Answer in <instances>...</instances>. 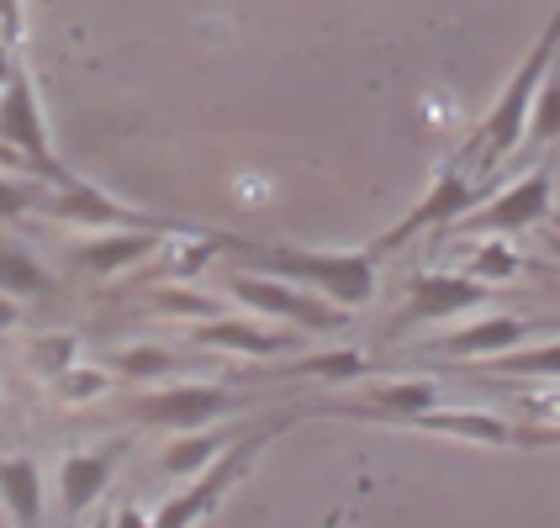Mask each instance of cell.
Listing matches in <instances>:
<instances>
[{"label":"cell","mask_w":560,"mask_h":528,"mask_svg":"<svg viewBox=\"0 0 560 528\" xmlns=\"http://www.w3.org/2000/svg\"><path fill=\"white\" fill-rule=\"evenodd\" d=\"M556 59H560V5H556V16H550V27L539 32V43L524 54V63L513 69V80H508L502 95L492 101V112L481 117V127L466 138V149L455 154L476 180L492 186L502 164L524 149V127H529L534 95H539V85H545V74H550V63Z\"/></svg>","instance_id":"obj_1"},{"label":"cell","mask_w":560,"mask_h":528,"mask_svg":"<svg viewBox=\"0 0 560 528\" xmlns=\"http://www.w3.org/2000/svg\"><path fill=\"white\" fill-rule=\"evenodd\" d=\"M249 249V265L265 270V275H280V280H296L307 285L317 296H328L334 307L354 312L365 307L375 296V265L381 254L365 249V254H312V249H276V244H244Z\"/></svg>","instance_id":"obj_2"},{"label":"cell","mask_w":560,"mask_h":528,"mask_svg":"<svg viewBox=\"0 0 560 528\" xmlns=\"http://www.w3.org/2000/svg\"><path fill=\"white\" fill-rule=\"evenodd\" d=\"M285 423H291V418H270V423H259V429H249V434L238 438L228 455H218V460L201 470V476H190L186 486H180V492H175V497L154 513V528H196V524H201V518H207V513L228 497V486L249 476V466L259 460V449H265V444L285 429Z\"/></svg>","instance_id":"obj_3"},{"label":"cell","mask_w":560,"mask_h":528,"mask_svg":"<svg viewBox=\"0 0 560 528\" xmlns=\"http://www.w3.org/2000/svg\"><path fill=\"white\" fill-rule=\"evenodd\" d=\"M228 291L244 302L249 312L259 317H276L280 328H296V333H334L343 328L354 312L334 307L328 296H317L307 285H296V280H280V275H265V270H244V275L228 280Z\"/></svg>","instance_id":"obj_4"},{"label":"cell","mask_w":560,"mask_h":528,"mask_svg":"<svg viewBox=\"0 0 560 528\" xmlns=\"http://www.w3.org/2000/svg\"><path fill=\"white\" fill-rule=\"evenodd\" d=\"M487 196H492V186H487V180H476L460 159H450V164L434 175V186L423 190V201H418L397 227H386V233L375 238V254L402 249V244H412V238H418V233H429V227H450V222H460L466 212H476Z\"/></svg>","instance_id":"obj_5"},{"label":"cell","mask_w":560,"mask_h":528,"mask_svg":"<svg viewBox=\"0 0 560 528\" xmlns=\"http://www.w3.org/2000/svg\"><path fill=\"white\" fill-rule=\"evenodd\" d=\"M550 201H556V180L545 169L518 175L513 186H502L498 196H487L476 212H466L460 222H450L444 233L455 238H502V233H524L534 222L550 218Z\"/></svg>","instance_id":"obj_6"},{"label":"cell","mask_w":560,"mask_h":528,"mask_svg":"<svg viewBox=\"0 0 560 528\" xmlns=\"http://www.w3.org/2000/svg\"><path fill=\"white\" fill-rule=\"evenodd\" d=\"M0 143L11 154H22L32 164L37 180H69V169L54 164L48 154V122H43V106H37V85H32L27 69H11L5 91H0Z\"/></svg>","instance_id":"obj_7"},{"label":"cell","mask_w":560,"mask_h":528,"mask_svg":"<svg viewBox=\"0 0 560 528\" xmlns=\"http://www.w3.org/2000/svg\"><path fill=\"white\" fill-rule=\"evenodd\" d=\"M249 407L244 391L233 386H212V380H180V386H159L149 397L132 402V418L154 423V429H175V434H190V429H207L218 423L222 412H238Z\"/></svg>","instance_id":"obj_8"},{"label":"cell","mask_w":560,"mask_h":528,"mask_svg":"<svg viewBox=\"0 0 560 528\" xmlns=\"http://www.w3.org/2000/svg\"><path fill=\"white\" fill-rule=\"evenodd\" d=\"M37 218H54V222H69V227H95V233H106V227H170V222L149 218V212H138V207H127L117 196H106V190L85 186V180H43L37 190V207H32Z\"/></svg>","instance_id":"obj_9"},{"label":"cell","mask_w":560,"mask_h":528,"mask_svg":"<svg viewBox=\"0 0 560 528\" xmlns=\"http://www.w3.org/2000/svg\"><path fill=\"white\" fill-rule=\"evenodd\" d=\"M196 349H218V354H244V360H291L302 354V339L291 328H276V322H254V317H207V322H190L186 333Z\"/></svg>","instance_id":"obj_10"},{"label":"cell","mask_w":560,"mask_h":528,"mask_svg":"<svg viewBox=\"0 0 560 528\" xmlns=\"http://www.w3.org/2000/svg\"><path fill=\"white\" fill-rule=\"evenodd\" d=\"M164 238H201V227H186V222H170V227H106L85 238L74 249V265L85 275H122L132 265H143L149 254H159Z\"/></svg>","instance_id":"obj_11"},{"label":"cell","mask_w":560,"mask_h":528,"mask_svg":"<svg viewBox=\"0 0 560 528\" xmlns=\"http://www.w3.org/2000/svg\"><path fill=\"white\" fill-rule=\"evenodd\" d=\"M487 302V285L470 275H450V270H434V275H418L412 291H407L402 312L392 317V339L402 328H423V322H450V317H466Z\"/></svg>","instance_id":"obj_12"},{"label":"cell","mask_w":560,"mask_h":528,"mask_svg":"<svg viewBox=\"0 0 560 528\" xmlns=\"http://www.w3.org/2000/svg\"><path fill=\"white\" fill-rule=\"evenodd\" d=\"M560 322H529V317H508V312H492V317H481V322H466V328H455V333H444L439 343H429L423 354H434V360H498L508 349H518V343L539 339V333H556Z\"/></svg>","instance_id":"obj_13"},{"label":"cell","mask_w":560,"mask_h":528,"mask_svg":"<svg viewBox=\"0 0 560 528\" xmlns=\"http://www.w3.org/2000/svg\"><path fill=\"white\" fill-rule=\"evenodd\" d=\"M127 455V444H101V449H80V455H63L59 466V502H63V518L74 524L80 513H91L95 497L112 486L117 476V460Z\"/></svg>","instance_id":"obj_14"},{"label":"cell","mask_w":560,"mask_h":528,"mask_svg":"<svg viewBox=\"0 0 560 528\" xmlns=\"http://www.w3.org/2000/svg\"><path fill=\"white\" fill-rule=\"evenodd\" d=\"M249 434L244 423H228V429H190V434H180L170 449H164V476H175V481H190V476H201V470L212 466L218 455H228L238 438Z\"/></svg>","instance_id":"obj_15"},{"label":"cell","mask_w":560,"mask_h":528,"mask_svg":"<svg viewBox=\"0 0 560 528\" xmlns=\"http://www.w3.org/2000/svg\"><path fill=\"white\" fill-rule=\"evenodd\" d=\"M0 507L16 528H43V470L32 455H5L0 460Z\"/></svg>","instance_id":"obj_16"},{"label":"cell","mask_w":560,"mask_h":528,"mask_svg":"<svg viewBox=\"0 0 560 528\" xmlns=\"http://www.w3.org/2000/svg\"><path fill=\"white\" fill-rule=\"evenodd\" d=\"M354 407H365L375 418H392V423H407V418L439 407V386L434 380H375V386H365V397Z\"/></svg>","instance_id":"obj_17"},{"label":"cell","mask_w":560,"mask_h":528,"mask_svg":"<svg viewBox=\"0 0 560 528\" xmlns=\"http://www.w3.org/2000/svg\"><path fill=\"white\" fill-rule=\"evenodd\" d=\"M412 429H429V434H460L476 438V444H513L518 429L508 418H492V412H444V407H429L418 418H407Z\"/></svg>","instance_id":"obj_18"},{"label":"cell","mask_w":560,"mask_h":528,"mask_svg":"<svg viewBox=\"0 0 560 528\" xmlns=\"http://www.w3.org/2000/svg\"><path fill=\"white\" fill-rule=\"evenodd\" d=\"M48 270L37 265V254L22 244H0V291L5 296H48Z\"/></svg>","instance_id":"obj_19"},{"label":"cell","mask_w":560,"mask_h":528,"mask_svg":"<svg viewBox=\"0 0 560 528\" xmlns=\"http://www.w3.org/2000/svg\"><path fill=\"white\" fill-rule=\"evenodd\" d=\"M466 275L481 280V285H502V280H518V275H524V254L513 249V244H502V238H481V244L470 249Z\"/></svg>","instance_id":"obj_20"},{"label":"cell","mask_w":560,"mask_h":528,"mask_svg":"<svg viewBox=\"0 0 560 528\" xmlns=\"http://www.w3.org/2000/svg\"><path fill=\"white\" fill-rule=\"evenodd\" d=\"M556 138H560V59L550 63L545 85L534 95L529 127H524V143H529V149H545V143H556Z\"/></svg>","instance_id":"obj_21"},{"label":"cell","mask_w":560,"mask_h":528,"mask_svg":"<svg viewBox=\"0 0 560 528\" xmlns=\"http://www.w3.org/2000/svg\"><path fill=\"white\" fill-rule=\"evenodd\" d=\"M487 371L498 375H534V380H560V339L534 343V349H508L498 360H487Z\"/></svg>","instance_id":"obj_22"},{"label":"cell","mask_w":560,"mask_h":528,"mask_svg":"<svg viewBox=\"0 0 560 528\" xmlns=\"http://www.w3.org/2000/svg\"><path fill=\"white\" fill-rule=\"evenodd\" d=\"M291 375H323V380H354L371 371V360L360 349H334V354H291Z\"/></svg>","instance_id":"obj_23"},{"label":"cell","mask_w":560,"mask_h":528,"mask_svg":"<svg viewBox=\"0 0 560 528\" xmlns=\"http://www.w3.org/2000/svg\"><path fill=\"white\" fill-rule=\"evenodd\" d=\"M48 386H54V397H59L63 407H80V402H95V397L112 391V371H101V365H69V371H59Z\"/></svg>","instance_id":"obj_24"},{"label":"cell","mask_w":560,"mask_h":528,"mask_svg":"<svg viewBox=\"0 0 560 528\" xmlns=\"http://www.w3.org/2000/svg\"><path fill=\"white\" fill-rule=\"evenodd\" d=\"M149 307H154L159 317H186V322L222 317L218 296H201V291H186V285H164V291H154V302H149Z\"/></svg>","instance_id":"obj_25"},{"label":"cell","mask_w":560,"mask_h":528,"mask_svg":"<svg viewBox=\"0 0 560 528\" xmlns=\"http://www.w3.org/2000/svg\"><path fill=\"white\" fill-rule=\"evenodd\" d=\"M74 354H80V339H74V333H43V339H32L27 365L43 375V380H54L59 371L74 365Z\"/></svg>","instance_id":"obj_26"},{"label":"cell","mask_w":560,"mask_h":528,"mask_svg":"<svg viewBox=\"0 0 560 528\" xmlns=\"http://www.w3.org/2000/svg\"><path fill=\"white\" fill-rule=\"evenodd\" d=\"M112 365H117L122 375H132V380H154V375L175 371V365H180V354H170V349H159V343H132V349H122Z\"/></svg>","instance_id":"obj_27"},{"label":"cell","mask_w":560,"mask_h":528,"mask_svg":"<svg viewBox=\"0 0 560 528\" xmlns=\"http://www.w3.org/2000/svg\"><path fill=\"white\" fill-rule=\"evenodd\" d=\"M37 190L32 180H11V175H0V222H22L37 207Z\"/></svg>","instance_id":"obj_28"},{"label":"cell","mask_w":560,"mask_h":528,"mask_svg":"<svg viewBox=\"0 0 560 528\" xmlns=\"http://www.w3.org/2000/svg\"><path fill=\"white\" fill-rule=\"evenodd\" d=\"M0 37L5 43L22 37V0H0Z\"/></svg>","instance_id":"obj_29"},{"label":"cell","mask_w":560,"mask_h":528,"mask_svg":"<svg viewBox=\"0 0 560 528\" xmlns=\"http://www.w3.org/2000/svg\"><path fill=\"white\" fill-rule=\"evenodd\" d=\"M16 317H22V312H16V302L0 291V333H5V328H16Z\"/></svg>","instance_id":"obj_30"},{"label":"cell","mask_w":560,"mask_h":528,"mask_svg":"<svg viewBox=\"0 0 560 528\" xmlns=\"http://www.w3.org/2000/svg\"><path fill=\"white\" fill-rule=\"evenodd\" d=\"M11 69H16V63H11V48H5V37H0V91H5V80H11Z\"/></svg>","instance_id":"obj_31"},{"label":"cell","mask_w":560,"mask_h":528,"mask_svg":"<svg viewBox=\"0 0 560 528\" xmlns=\"http://www.w3.org/2000/svg\"><path fill=\"white\" fill-rule=\"evenodd\" d=\"M545 249H550V254L560 259V233H545Z\"/></svg>","instance_id":"obj_32"},{"label":"cell","mask_w":560,"mask_h":528,"mask_svg":"<svg viewBox=\"0 0 560 528\" xmlns=\"http://www.w3.org/2000/svg\"><path fill=\"white\" fill-rule=\"evenodd\" d=\"M91 528H117V524H112V513H101V518H95Z\"/></svg>","instance_id":"obj_33"},{"label":"cell","mask_w":560,"mask_h":528,"mask_svg":"<svg viewBox=\"0 0 560 528\" xmlns=\"http://www.w3.org/2000/svg\"><path fill=\"white\" fill-rule=\"evenodd\" d=\"M0 528H16V524H11V513H5V507H0Z\"/></svg>","instance_id":"obj_34"}]
</instances>
